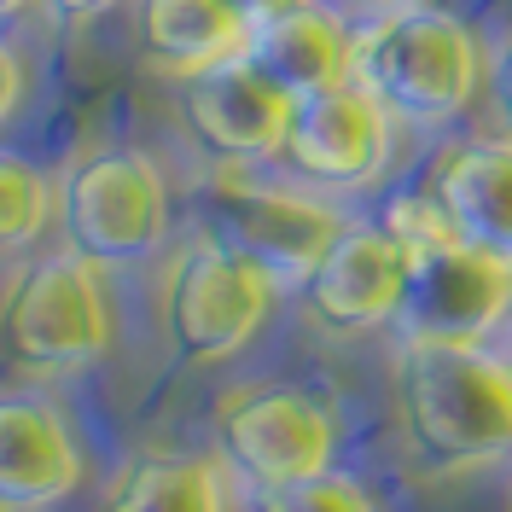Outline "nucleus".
I'll return each instance as SVG.
<instances>
[{"instance_id": "nucleus-24", "label": "nucleus", "mask_w": 512, "mask_h": 512, "mask_svg": "<svg viewBox=\"0 0 512 512\" xmlns=\"http://www.w3.org/2000/svg\"><path fill=\"white\" fill-rule=\"evenodd\" d=\"M384 6H437V0H384Z\"/></svg>"}, {"instance_id": "nucleus-1", "label": "nucleus", "mask_w": 512, "mask_h": 512, "mask_svg": "<svg viewBox=\"0 0 512 512\" xmlns=\"http://www.w3.org/2000/svg\"><path fill=\"white\" fill-rule=\"evenodd\" d=\"M396 419L431 478L512 460V355L489 344H402Z\"/></svg>"}, {"instance_id": "nucleus-3", "label": "nucleus", "mask_w": 512, "mask_h": 512, "mask_svg": "<svg viewBox=\"0 0 512 512\" xmlns=\"http://www.w3.org/2000/svg\"><path fill=\"white\" fill-rule=\"evenodd\" d=\"M117 350V297L105 268L70 251L30 256L0 286V355L30 384L76 379Z\"/></svg>"}, {"instance_id": "nucleus-16", "label": "nucleus", "mask_w": 512, "mask_h": 512, "mask_svg": "<svg viewBox=\"0 0 512 512\" xmlns=\"http://www.w3.org/2000/svg\"><path fill=\"white\" fill-rule=\"evenodd\" d=\"M94 512H233L227 466L187 448H140L111 472Z\"/></svg>"}, {"instance_id": "nucleus-10", "label": "nucleus", "mask_w": 512, "mask_h": 512, "mask_svg": "<svg viewBox=\"0 0 512 512\" xmlns=\"http://www.w3.org/2000/svg\"><path fill=\"white\" fill-rule=\"evenodd\" d=\"M414 274V251L390 233L384 222H344L332 239V251L315 262V274L303 280V315L326 338H367L384 332L402 315Z\"/></svg>"}, {"instance_id": "nucleus-18", "label": "nucleus", "mask_w": 512, "mask_h": 512, "mask_svg": "<svg viewBox=\"0 0 512 512\" xmlns=\"http://www.w3.org/2000/svg\"><path fill=\"white\" fill-rule=\"evenodd\" d=\"M251 512H379V501L350 472H320V478L286 483V489H262Z\"/></svg>"}, {"instance_id": "nucleus-22", "label": "nucleus", "mask_w": 512, "mask_h": 512, "mask_svg": "<svg viewBox=\"0 0 512 512\" xmlns=\"http://www.w3.org/2000/svg\"><path fill=\"white\" fill-rule=\"evenodd\" d=\"M303 6H315V0H233V12L262 30V24H274V18H286V12H303Z\"/></svg>"}, {"instance_id": "nucleus-6", "label": "nucleus", "mask_w": 512, "mask_h": 512, "mask_svg": "<svg viewBox=\"0 0 512 512\" xmlns=\"http://www.w3.org/2000/svg\"><path fill=\"white\" fill-rule=\"evenodd\" d=\"M204 198L216 216V239H227L239 256H251L280 291L303 286L350 222L332 198L297 187L286 175L274 181L262 169H227V163H216Z\"/></svg>"}, {"instance_id": "nucleus-2", "label": "nucleus", "mask_w": 512, "mask_h": 512, "mask_svg": "<svg viewBox=\"0 0 512 512\" xmlns=\"http://www.w3.org/2000/svg\"><path fill=\"white\" fill-rule=\"evenodd\" d=\"M355 82L396 128H448L483 99L489 47L448 6H379L355 24Z\"/></svg>"}, {"instance_id": "nucleus-9", "label": "nucleus", "mask_w": 512, "mask_h": 512, "mask_svg": "<svg viewBox=\"0 0 512 512\" xmlns=\"http://www.w3.org/2000/svg\"><path fill=\"white\" fill-rule=\"evenodd\" d=\"M512 320V268L460 245L454 233L414 251L402 297V344H489Z\"/></svg>"}, {"instance_id": "nucleus-20", "label": "nucleus", "mask_w": 512, "mask_h": 512, "mask_svg": "<svg viewBox=\"0 0 512 512\" xmlns=\"http://www.w3.org/2000/svg\"><path fill=\"white\" fill-rule=\"evenodd\" d=\"M483 99H489V111H495L501 134H512V41H501V47L489 53V82H483Z\"/></svg>"}, {"instance_id": "nucleus-14", "label": "nucleus", "mask_w": 512, "mask_h": 512, "mask_svg": "<svg viewBox=\"0 0 512 512\" xmlns=\"http://www.w3.org/2000/svg\"><path fill=\"white\" fill-rule=\"evenodd\" d=\"M134 47L146 70L169 82H192L251 47V24L233 0H134Z\"/></svg>"}, {"instance_id": "nucleus-4", "label": "nucleus", "mask_w": 512, "mask_h": 512, "mask_svg": "<svg viewBox=\"0 0 512 512\" xmlns=\"http://www.w3.org/2000/svg\"><path fill=\"white\" fill-rule=\"evenodd\" d=\"M53 227L59 251L105 274L140 268L175 233V192L152 152L140 146H88L53 175Z\"/></svg>"}, {"instance_id": "nucleus-12", "label": "nucleus", "mask_w": 512, "mask_h": 512, "mask_svg": "<svg viewBox=\"0 0 512 512\" xmlns=\"http://www.w3.org/2000/svg\"><path fill=\"white\" fill-rule=\"evenodd\" d=\"M291 105L297 99L274 88L245 53L181 82V117H187L192 140L227 169H262L280 158Z\"/></svg>"}, {"instance_id": "nucleus-11", "label": "nucleus", "mask_w": 512, "mask_h": 512, "mask_svg": "<svg viewBox=\"0 0 512 512\" xmlns=\"http://www.w3.org/2000/svg\"><path fill=\"white\" fill-rule=\"evenodd\" d=\"M82 478L88 454L59 402L41 384L0 390V512H59Z\"/></svg>"}, {"instance_id": "nucleus-23", "label": "nucleus", "mask_w": 512, "mask_h": 512, "mask_svg": "<svg viewBox=\"0 0 512 512\" xmlns=\"http://www.w3.org/2000/svg\"><path fill=\"white\" fill-rule=\"evenodd\" d=\"M35 0H0V24H6V18H18V12H30Z\"/></svg>"}, {"instance_id": "nucleus-13", "label": "nucleus", "mask_w": 512, "mask_h": 512, "mask_svg": "<svg viewBox=\"0 0 512 512\" xmlns=\"http://www.w3.org/2000/svg\"><path fill=\"white\" fill-rule=\"evenodd\" d=\"M425 192L437 198L454 239L512 268V134L454 140L431 163Z\"/></svg>"}, {"instance_id": "nucleus-21", "label": "nucleus", "mask_w": 512, "mask_h": 512, "mask_svg": "<svg viewBox=\"0 0 512 512\" xmlns=\"http://www.w3.org/2000/svg\"><path fill=\"white\" fill-rule=\"evenodd\" d=\"M53 24H70V30H82V24H99V18H111L117 6H134V0H35Z\"/></svg>"}, {"instance_id": "nucleus-8", "label": "nucleus", "mask_w": 512, "mask_h": 512, "mask_svg": "<svg viewBox=\"0 0 512 512\" xmlns=\"http://www.w3.org/2000/svg\"><path fill=\"white\" fill-rule=\"evenodd\" d=\"M390 158H396V117L350 76L326 94H309L291 105V123L274 163L297 187L320 192V198H344V192L379 187Z\"/></svg>"}, {"instance_id": "nucleus-5", "label": "nucleus", "mask_w": 512, "mask_h": 512, "mask_svg": "<svg viewBox=\"0 0 512 512\" xmlns=\"http://www.w3.org/2000/svg\"><path fill=\"white\" fill-rule=\"evenodd\" d=\"M280 286L239 256L216 233H192L175 245L158 280V326L163 344L187 367H222L256 344V332L274 320Z\"/></svg>"}, {"instance_id": "nucleus-7", "label": "nucleus", "mask_w": 512, "mask_h": 512, "mask_svg": "<svg viewBox=\"0 0 512 512\" xmlns=\"http://www.w3.org/2000/svg\"><path fill=\"white\" fill-rule=\"evenodd\" d=\"M216 460L256 495L320 478L338 460V419L297 384H239L216 402Z\"/></svg>"}, {"instance_id": "nucleus-19", "label": "nucleus", "mask_w": 512, "mask_h": 512, "mask_svg": "<svg viewBox=\"0 0 512 512\" xmlns=\"http://www.w3.org/2000/svg\"><path fill=\"white\" fill-rule=\"evenodd\" d=\"M24 105H30V59L12 35H0V134L18 123Z\"/></svg>"}, {"instance_id": "nucleus-17", "label": "nucleus", "mask_w": 512, "mask_h": 512, "mask_svg": "<svg viewBox=\"0 0 512 512\" xmlns=\"http://www.w3.org/2000/svg\"><path fill=\"white\" fill-rule=\"evenodd\" d=\"M53 227V175L35 169L24 152L0 146V256L30 251Z\"/></svg>"}, {"instance_id": "nucleus-15", "label": "nucleus", "mask_w": 512, "mask_h": 512, "mask_svg": "<svg viewBox=\"0 0 512 512\" xmlns=\"http://www.w3.org/2000/svg\"><path fill=\"white\" fill-rule=\"evenodd\" d=\"M245 59L274 88H286L291 99L326 94V88H338V82L355 76V24L344 12H332L326 0H315L303 12H286V18L251 30Z\"/></svg>"}]
</instances>
